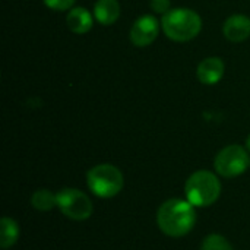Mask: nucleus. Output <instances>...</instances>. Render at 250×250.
<instances>
[{
    "instance_id": "nucleus-1",
    "label": "nucleus",
    "mask_w": 250,
    "mask_h": 250,
    "mask_svg": "<svg viewBox=\"0 0 250 250\" xmlns=\"http://www.w3.org/2000/svg\"><path fill=\"white\" fill-rule=\"evenodd\" d=\"M196 207L188 199L173 198L163 202L157 212L158 229L168 237H183L196 224Z\"/></svg>"
},
{
    "instance_id": "nucleus-2",
    "label": "nucleus",
    "mask_w": 250,
    "mask_h": 250,
    "mask_svg": "<svg viewBox=\"0 0 250 250\" xmlns=\"http://www.w3.org/2000/svg\"><path fill=\"white\" fill-rule=\"evenodd\" d=\"M161 29L174 42H188L202 31L201 15L189 7H171L161 18Z\"/></svg>"
},
{
    "instance_id": "nucleus-3",
    "label": "nucleus",
    "mask_w": 250,
    "mask_h": 250,
    "mask_svg": "<svg viewBox=\"0 0 250 250\" xmlns=\"http://www.w3.org/2000/svg\"><path fill=\"white\" fill-rule=\"evenodd\" d=\"M185 195L186 199L196 208L211 207L221 195V182L214 173L208 170H198L186 180Z\"/></svg>"
},
{
    "instance_id": "nucleus-4",
    "label": "nucleus",
    "mask_w": 250,
    "mask_h": 250,
    "mask_svg": "<svg viewBox=\"0 0 250 250\" xmlns=\"http://www.w3.org/2000/svg\"><path fill=\"white\" fill-rule=\"evenodd\" d=\"M86 185L97 198L111 199L122 192L125 179L116 166L98 164L86 173Z\"/></svg>"
},
{
    "instance_id": "nucleus-5",
    "label": "nucleus",
    "mask_w": 250,
    "mask_h": 250,
    "mask_svg": "<svg viewBox=\"0 0 250 250\" xmlns=\"http://www.w3.org/2000/svg\"><path fill=\"white\" fill-rule=\"evenodd\" d=\"M57 208L73 221H85L94 212V205L88 195L75 188H64L57 192Z\"/></svg>"
},
{
    "instance_id": "nucleus-6",
    "label": "nucleus",
    "mask_w": 250,
    "mask_h": 250,
    "mask_svg": "<svg viewBox=\"0 0 250 250\" xmlns=\"http://www.w3.org/2000/svg\"><path fill=\"white\" fill-rule=\"evenodd\" d=\"M249 166L250 157L248 148H243L237 144L223 148L214 160V168L217 174L226 179H233L243 174Z\"/></svg>"
},
{
    "instance_id": "nucleus-7",
    "label": "nucleus",
    "mask_w": 250,
    "mask_h": 250,
    "mask_svg": "<svg viewBox=\"0 0 250 250\" xmlns=\"http://www.w3.org/2000/svg\"><path fill=\"white\" fill-rule=\"evenodd\" d=\"M160 29L161 21H158L154 15H142L132 23L129 40L135 47L145 48L157 40V37L160 35Z\"/></svg>"
},
{
    "instance_id": "nucleus-8",
    "label": "nucleus",
    "mask_w": 250,
    "mask_h": 250,
    "mask_svg": "<svg viewBox=\"0 0 250 250\" xmlns=\"http://www.w3.org/2000/svg\"><path fill=\"white\" fill-rule=\"evenodd\" d=\"M226 72V63L218 56L205 57L196 67V78L204 85H217Z\"/></svg>"
},
{
    "instance_id": "nucleus-9",
    "label": "nucleus",
    "mask_w": 250,
    "mask_h": 250,
    "mask_svg": "<svg viewBox=\"0 0 250 250\" xmlns=\"http://www.w3.org/2000/svg\"><path fill=\"white\" fill-rule=\"evenodd\" d=\"M224 37L231 42H243L250 37V18L242 13L229 16L223 25Z\"/></svg>"
},
{
    "instance_id": "nucleus-10",
    "label": "nucleus",
    "mask_w": 250,
    "mask_h": 250,
    "mask_svg": "<svg viewBox=\"0 0 250 250\" xmlns=\"http://www.w3.org/2000/svg\"><path fill=\"white\" fill-rule=\"evenodd\" d=\"M94 13L82 6L72 7L66 15V25L76 35H83L89 32L94 26Z\"/></svg>"
},
{
    "instance_id": "nucleus-11",
    "label": "nucleus",
    "mask_w": 250,
    "mask_h": 250,
    "mask_svg": "<svg viewBox=\"0 0 250 250\" xmlns=\"http://www.w3.org/2000/svg\"><path fill=\"white\" fill-rule=\"evenodd\" d=\"M120 3L119 0H97L94 3V18L103 26H111L120 18Z\"/></svg>"
},
{
    "instance_id": "nucleus-12",
    "label": "nucleus",
    "mask_w": 250,
    "mask_h": 250,
    "mask_svg": "<svg viewBox=\"0 0 250 250\" xmlns=\"http://www.w3.org/2000/svg\"><path fill=\"white\" fill-rule=\"evenodd\" d=\"M19 239V226L10 217H3L0 221V248L9 249Z\"/></svg>"
},
{
    "instance_id": "nucleus-13",
    "label": "nucleus",
    "mask_w": 250,
    "mask_h": 250,
    "mask_svg": "<svg viewBox=\"0 0 250 250\" xmlns=\"http://www.w3.org/2000/svg\"><path fill=\"white\" fill-rule=\"evenodd\" d=\"M31 205L34 209L41 211V212L51 211L54 207H57V193H53L48 189H40L32 193Z\"/></svg>"
},
{
    "instance_id": "nucleus-14",
    "label": "nucleus",
    "mask_w": 250,
    "mask_h": 250,
    "mask_svg": "<svg viewBox=\"0 0 250 250\" xmlns=\"http://www.w3.org/2000/svg\"><path fill=\"white\" fill-rule=\"evenodd\" d=\"M201 250H234L230 242L221 234H208L201 245Z\"/></svg>"
},
{
    "instance_id": "nucleus-15",
    "label": "nucleus",
    "mask_w": 250,
    "mask_h": 250,
    "mask_svg": "<svg viewBox=\"0 0 250 250\" xmlns=\"http://www.w3.org/2000/svg\"><path fill=\"white\" fill-rule=\"evenodd\" d=\"M42 3L56 12H66L70 10L73 7V4L76 3V0H42Z\"/></svg>"
},
{
    "instance_id": "nucleus-16",
    "label": "nucleus",
    "mask_w": 250,
    "mask_h": 250,
    "mask_svg": "<svg viewBox=\"0 0 250 250\" xmlns=\"http://www.w3.org/2000/svg\"><path fill=\"white\" fill-rule=\"evenodd\" d=\"M149 7L158 15H164L171 9V0H149Z\"/></svg>"
},
{
    "instance_id": "nucleus-17",
    "label": "nucleus",
    "mask_w": 250,
    "mask_h": 250,
    "mask_svg": "<svg viewBox=\"0 0 250 250\" xmlns=\"http://www.w3.org/2000/svg\"><path fill=\"white\" fill-rule=\"evenodd\" d=\"M246 148H248V151L250 152V133L249 136H248V139H246Z\"/></svg>"
}]
</instances>
